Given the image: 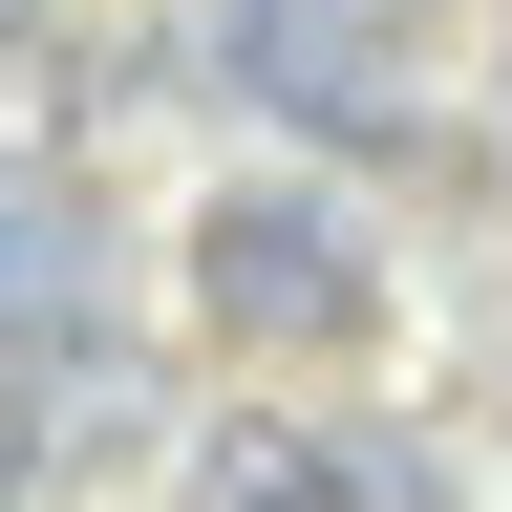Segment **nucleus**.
Instances as JSON below:
<instances>
[{
    "mask_svg": "<svg viewBox=\"0 0 512 512\" xmlns=\"http://www.w3.org/2000/svg\"><path fill=\"white\" fill-rule=\"evenodd\" d=\"M171 256H192V320H214L235 363H342L363 320H384L363 214H342V192H299V171H235V192H214Z\"/></svg>",
    "mask_w": 512,
    "mask_h": 512,
    "instance_id": "obj_1",
    "label": "nucleus"
},
{
    "mask_svg": "<svg viewBox=\"0 0 512 512\" xmlns=\"http://www.w3.org/2000/svg\"><path fill=\"white\" fill-rule=\"evenodd\" d=\"M214 86L256 128H299V150H406L427 86H406V43H384V0H214Z\"/></svg>",
    "mask_w": 512,
    "mask_h": 512,
    "instance_id": "obj_2",
    "label": "nucleus"
},
{
    "mask_svg": "<svg viewBox=\"0 0 512 512\" xmlns=\"http://www.w3.org/2000/svg\"><path fill=\"white\" fill-rule=\"evenodd\" d=\"M0 342L22 363H107V214L64 171H0Z\"/></svg>",
    "mask_w": 512,
    "mask_h": 512,
    "instance_id": "obj_3",
    "label": "nucleus"
},
{
    "mask_svg": "<svg viewBox=\"0 0 512 512\" xmlns=\"http://www.w3.org/2000/svg\"><path fill=\"white\" fill-rule=\"evenodd\" d=\"M192 512H384V470H363L342 427L235 406V427H192Z\"/></svg>",
    "mask_w": 512,
    "mask_h": 512,
    "instance_id": "obj_4",
    "label": "nucleus"
},
{
    "mask_svg": "<svg viewBox=\"0 0 512 512\" xmlns=\"http://www.w3.org/2000/svg\"><path fill=\"white\" fill-rule=\"evenodd\" d=\"M64 363H22V342H0V512H43V470H64Z\"/></svg>",
    "mask_w": 512,
    "mask_h": 512,
    "instance_id": "obj_5",
    "label": "nucleus"
},
{
    "mask_svg": "<svg viewBox=\"0 0 512 512\" xmlns=\"http://www.w3.org/2000/svg\"><path fill=\"white\" fill-rule=\"evenodd\" d=\"M0 22H22V0H0Z\"/></svg>",
    "mask_w": 512,
    "mask_h": 512,
    "instance_id": "obj_6",
    "label": "nucleus"
}]
</instances>
